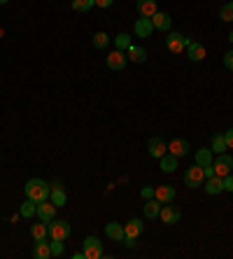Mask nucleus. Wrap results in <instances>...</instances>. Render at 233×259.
Here are the masks:
<instances>
[{
	"label": "nucleus",
	"instance_id": "obj_21",
	"mask_svg": "<svg viewBox=\"0 0 233 259\" xmlns=\"http://www.w3.org/2000/svg\"><path fill=\"white\" fill-rule=\"evenodd\" d=\"M161 205H163V203H159L156 199H147V203L142 205V213H145V217H147V219H154V217H159Z\"/></svg>",
	"mask_w": 233,
	"mask_h": 259
},
{
	"label": "nucleus",
	"instance_id": "obj_38",
	"mask_svg": "<svg viewBox=\"0 0 233 259\" xmlns=\"http://www.w3.org/2000/svg\"><path fill=\"white\" fill-rule=\"evenodd\" d=\"M96 7H100V10H107V7H112V2L115 0H94Z\"/></svg>",
	"mask_w": 233,
	"mask_h": 259
},
{
	"label": "nucleus",
	"instance_id": "obj_22",
	"mask_svg": "<svg viewBox=\"0 0 233 259\" xmlns=\"http://www.w3.org/2000/svg\"><path fill=\"white\" fill-rule=\"evenodd\" d=\"M205 192L210 196H217L224 192V182L222 178H217V175H212V178H208V182H205Z\"/></svg>",
	"mask_w": 233,
	"mask_h": 259
},
{
	"label": "nucleus",
	"instance_id": "obj_18",
	"mask_svg": "<svg viewBox=\"0 0 233 259\" xmlns=\"http://www.w3.org/2000/svg\"><path fill=\"white\" fill-rule=\"evenodd\" d=\"M49 201H52L56 208H61V205H65V201H68V196H65L63 192V184L61 182H54L52 184V194H49Z\"/></svg>",
	"mask_w": 233,
	"mask_h": 259
},
{
	"label": "nucleus",
	"instance_id": "obj_9",
	"mask_svg": "<svg viewBox=\"0 0 233 259\" xmlns=\"http://www.w3.org/2000/svg\"><path fill=\"white\" fill-rule=\"evenodd\" d=\"M175 187L173 184H159V187H154V199L159 201V203H173L175 201Z\"/></svg>",
	"mask_w": 233,
	"mask_h": 259
},
{
	"label": "nucleus",
	"instance_id": "obj_39",
	"mask_svg": "<svg viewBox=\"0 0 233 259\" xmlns=\"http://www.w3.org/2000/svg\"><path fill=\"white\" fill-rule=\"evenodd\" d=\"M203 173H205V178H212V175H214V168H212V166H205Z\"/></svg>",
	"mask_w": 233,
	"mask_h": 259
},
{
	"label": "nucleus",
	"instance_id": "obj_23",
	"mask_svg": "<svg viewBox=\"0 0 233 259\" xmlns=\"http://www.w3.org/2000/svg\"><path fill=\"white\" fill-rule=\"evenodd\" d=\"M126 52H128V59H131L133 63H145V61H147V49H142V47L131 44Z\"/></svg>",
	"mask_w": 233,
	"mask_h": 259
},
{
	"label": "nucleus",
	"instance_id": "obj_32",
	"mask_svg": "<svg viewBox=\"0 0 233 259\" xmlns=\"http://www.w3.org/2000/svg\"><path fill=\"white\" fill-rule=\"evenodd\" d=\"M110 44V35L107 33H96L94 35V47L96 49H103V47H107Z\"/></svg>",
	"mask_w": 233,
	"mask_h": 259
},
{
	"label": "nucleus",
	"instance_id": "obj_11",
	"mask_svg": "<svg viewBox=\"0 0 233 259\" xmlns=\"http://www.w3.org/2000/svg\"><path fill=\"white\" fill-rule=\"evenodd\" d=\"M166 152H168V145H166V140H163L161 136H154V138L149 140V157H152V159H161Z\"/></svg>",
	"mask_w": 233,
	"mask_h": 259
},
{
	"label": "nucleus",
	"instance_id": "obj_30",
	"mask_svg": "<svg viewBox=\"0 0 233 259\" xmlns=\"http://www.w3.org/2000/svg\"><path fill=\"white\" fill-rule=\"evenodd\" d=\"M91 7H96L94 0H73V10L75 12H89Z\"/></svg>",
	"mask_w": 233,
	"mask_h": 259
},
{
	"label": "nucleus",
	"instance_id": "obj_37",
	"mask_svg": "<svg viewBox=\"0 0 233 259\" xmlns=\"http://www.w3.org/2000/svg\"><path fill=\"white\" fill-rule=\"evenodd\" d=\"M224 140H226V147L233 150V129H229L226 133H224Z\"/></svg>",
	"mask_w": 233,
	"mask_h": 259
},
{
	"label": "nucleus",
	"instance_id": "obj_26",
	"mask_svg": "<svg viewBox=\"0 0 233 259\" xmlns=\"http://www.w3.org/2000/svg\"><path fill=\"white\" fill-rule=\"evenodd\" d=\"M212 154H224V152L229 150V147H226V140H224V133H214V136H212Z\"/></svg>",
	"mask_w": 233,
	"mask_h": 259
},
{
	"label": "nucleus",
	"instance_id": "obj_41",
	"mask_svg": "<svg viewBox=\"0 0 233 259\" xmlns=\"http://www.w3.org/2000/svg\"><path fill=\"white\" fill-rule=\"evenodd\" d=\"M7 2H10V0H0V5H7Z\"/></svg>",
	"mask_w": 233,
	"mask_h": 259
},
{
	"label": "nucleus",
	"instance_id": "obj_1",
	"mask_svg": "<svg viewBox=\"0 0 233 259\" xmlns=\"http://www.w3.org/2000/svg\"><path fill=\"white\" fill-rule=\"evenodd\" d=\"M23 192H26V199H31V201H35V203H42V201H49L52 187L44 182V180H40V178H33V180L26 182Z\"/></svg>",
	"mask_w": 233,
	"mask_h": 259
},
{
	"label": "nucleus",
	"instance_id": "obj_35",
	"mask_svg": "<svg viewBox=\"0 0 233 259\" xmlns=\"http://www.w3.org/2000/svg\"><path fill=\"white\" fill-rule=\"evenodd\" d=\"M140 196H142L145 201H147V199H154V187H142V189H140Z\"/></svg>",
	"mask_w": 233,
	"mask_h": 259
},
{
	"label": "nucleus",
	"instance_id": "obj_4",
	"mask_svg": "<svg viewBox=\"0 0 233 259\" xmlns=\"http://www.w3.org/2000/svg\"><path fill=\"white\" fill-rule=\"evenodd\" d=\"M82 252H84V259H100L103 257V245L96 236H86L84 243H82Z\"/></svg>",
	"mask_w": 233,
	"mask_h": 259
},
{
	"label": "nucleus",
	"instance_id": "obj_2",
	"mask_svg": "<svg viewBox=\"0 0 233 259\" xmlns=\"http://www.w3.org/2000/svg\"><path fill=\"white\" fill-rule=\"evenodd\" d=\"M47 229H49V238L52 240H65L70 236V224L65 219H56L54 217L52 222H47Z\"/></svg>",
	"mask_w": 233,
	"mask_h": 259
},
{
	"label": "nucleus",
	"instance_id": "obj_27",
	"mask_svg": "<svg viewBox=\"0 0 233 259\" xmlns=\"http://www.w3.org/2000/svg\"><path fill=\"white\" fill-rule=\"evenodd\" d=\"M31 236H33V240H44V238L49 236V229H47V224H44L42 219H40V224H33L31 227Z\"/></svg>",
	"mask_w": 233,
	"mask_h": 259
},
{
	"label": "nucleus",
	"instance_id": "obj_40",
	"mask_svg": "<svg viewBox=\"0 0 233 259\" xmlns=\"http://www.w3.org/2000/svg\"><path fill=\"white\" fill-rule=\"evenodd\" d=\"M73 259H84V252H82V250H79V252H75Z\"/></svg>",
	"mask_w": 233,
	"mask_h": 259
},
{
	"label": "nucleus",
	"instance_id": "obj_3",
	"mask_svg": "<svg viewBox=\"0 0 233 259\" xmlns=\"http://www.w3.org/2000/svg\"><path fill=\"white\" fill-rule=\"evenodd\" d=\"M205 182V173H203V166H189L187 168V173H184V184L187 187H191V189H198L201 184Z\"/></svg>",
	"mask_w": 233,
	"mask_h": 259
},
{
	"label": "nucleus",
	"instance_id": "obj_20",
	"mask_svg": "<svg viewBox=\"0 0 233 259\" xmlns=\"http://www.w3.org/2000/svg\"><path fill=\"white\" fill-rule=\"evenodd\" d=\"M33 257H35V259H49V257H52V248H49L47 238H44V240H35V250H33Z\"/></svg>",
	"mask_w": 233,
	"mask_h": 259
},
{
	"label": "nucleus",
	"instance_id": "obj_36",
	"mask_svg": "<svg viewBox=\"0 0 233 259\" xmlns=\"http://www.w3.org/2000/svg\"><path fill=\"white\" fill-rule=\"evenodd\" d=\"M224 65H226L229 70H233V49H231V52H226V54H224Z\"/></svg>",
	"mask_w": 233,
	"mask_h": 259
},
{
	"label": "nucleus",
	"instance_id": "obj_33",
	"mask_svg": "<svg viewBox=\"0 0 233 259\" xmlns=\"http://www.w3.org/2000/svg\"><path fill=\"white\" fill-rule=\"evenodd\" d=\"M49 248H52V257H61L63 255V240H52Z\"/></svg>",
	"mask_w": 233,
	"mask_h": 259
},
{
	"label": "nucleus",
	"instance_id": "obj_25",
	"mask_svg": "<svg viewBox=\"0 0 233 259\" xmlns=\"http://www.w3.org/2000/svg\"><path fill=\"white\" fill-rule=\"evenodd\" d=\"M212 161H214V159H212V150H210V147H201V150H196V163H198V166L205 168V166H212Z\"/></svg>",
	"mask_w": 233,
	"mask_h": 259
},
{
	"label": "nucleus",
	"instance_id": "obj_15",
	"mask_svg": "<svg viewBox=\"0 0 233 259\" xmlns=\"http://www.w3.org/2000/svg\"><path fill=\"white\" fill-rule=\"evenodd\" d=\"M187 56H189L191 63H201L205 59V47L201 42H189L187 44Z\"/></svg>",
	"mask_w": 233,
	"mask_h": 259
},
{
	"label": "nucleus",
	"instance_id": "obj_10",
	"mask_svg": "<svg viewBox=\"0 0 233 259\" xmlns=\"http://www.w3.org/2000/svg\"><path fill=\"white\" fill-rule=\"evenodd\" d=\"M189 150H191L189 142L184 140V138H173V140L168 142V152L173 154V157H177V159H180V157H187Z\"/></svg>",
	"mask_w": 233,
	"mask_h": 259
},
{
	"label": "nucleus",
	"instance_id": "obj_5",
	"mask_svg": "<svg viewBox=\"0 0 233 259\" xmlns=\"http://www.w3.org/2000/svg\"><path fill=\"white\" fill-rule=\"evenodd\" d=\"M189 42H191V40H189V38H184L182 33H168V38H166V47H168L173 54H180V52H184Z\"/></svg>",
	"mask_w": 233,
	"mask_h": 259
},
{
	"label": "nucleus",
	"instance_id": "obj_19",
	"mask_svg": "<svg viewBox=\"0 0 233 259\" xmlns=\"http://www.w3.org/2000/svg\"><path fill=\"white\" fill-rule=\"evenodd\" d=\"M152 33H154V23H152V19H145V17H142V19L136 21V35H138V38H149Z\"/></svg>",
	"mask_w": 233,
	"mask_h": 259
},
{
	"label": "nucleus",
	"instance_id": "obj_7",
	"mask_svg": "<svg viewBox=\"0 0 233 259\" xmlns=\"http://www.w3.org/2000/svg\"><path fill=\"white\" fill-rule=\"evenodd\" d=\"M212 168H214V175H217V178H226L233 168V159L229 154H219V157L212 161Z\"/></svg>",
	"mask_w": 233,
	"mask_h": 259
},
{
	"label": "nucleus",
	"instance_id": "obj_6",
	"mask_svg": "<svg viewBox=\"0 0 233 259\" xmlns=\"http://www.w3.org/2000/svg\"><path fill=\"white\" fill-rule=\"evenodd\" d=\"M180 208L177 205H173V203H163L161 205V213H159V219L163 222V224H177L180 222Z\"/></svg>",
	"mask_w": 233,
	"mask_h": 259
},
{
	"label": "nucleus",
	"instance_id": "obj_16",
	"mask_svg": "<svg viewBox=\"0 0 233 259\" xmlns=\"http://www.w3.org/2000/svg\"><path fill=\"white\" fill-rule=\"evenodd\" d=\"M142 229H145V224H142V219H128L126 224H124V234H126V238H131V240H136V238L142 234Z\"/></svg>",
	"mask_w": 233,
	"mask_h": 259
},
{
	"label": "nucleus",
	"instance_id": "obj_8",
	"mask_svg": "<svg viewBox=\"0 0 233 259\" xmlns=\"http://www.w3.org/2000/svg\"><path fill=\"white\" fill-rule=\"evenodd\" d=\"M105 61H107V68H110V70H124V68H126L128 56H126V52L115 49V52H110V54H107Z\"/></svg>",
	"mask_w": 233,
	"mask_h": 259
},
{
	"label": "nucleus",
	"instance_id": "obj_12",
	"mask_svg": "<svg viewBox=\"0 0 233 259\" xmlns=\"http://www.w3.org/2000/svg\"><path fill=\"white\" fill-rule=\"evenodd\" d=\"M35 215L47 224V222H52L54 217H56V205H54L52 201H42V203H38V213H35Z\"/></svg>",
	"mask_w": 233,
	"mask_h": 259
},
{
	"label": "nucleus",
	"instance_id": "obj_29",
	"mask_svg": "<svg viewBox=\"0 0 233 259\" xmlns=\"http://www.w3.org/2000/svg\"><path fill=\"white\" fill-rule=\"evenodd\" d=\"M35 213H38V203H35V201H31V199H26V201H23V205H21V217H26V219H28V217H33Z\"/></svg>",
	"mask_w": 233,
	"mask_h": 259
},
{
	"label": "nucleus",
	"instance_id": "obj_17",
	"mask_svg": "<svg viewBox=\"0 0 233 259\" xmlns=\"http://www.w3.org/2000/svg\"><path fill=\"white\" fill-rule=\"evenodd\" d=\"M105 234L110 240H116V243H121L124 238H126V234H124V224H119V222H110V224H105Z\"/></svg>",
	"mask_w": 233,
	"mask_h": 259
},
{
	"label": "nucleus",
	"instance_id": "obj_42",
	"mask_svg": "<svg viewBox=\"0 0 233 259\" xmlns=\"http://www.w3.org/2000/svg\"><path fill=\"white\" fill-rule=\"evenodd\" d=\"M229 40H231V42H233V33H231V35H229Z\"/></svg>",
	"mask_w": 233,
	"mask_h": 259
},
{
	"label": "nucleus",
	"instance_id": "obj_34",
	"mask_svg": "<svg viewBox=\"0 0 233 259\" xmlns=\"http://www.w3.org/2000/svg\"><path fill=\"white\" fill-rule=\"evenodd\" d=\"M222 182H224V192H233V175L229 173L226 178H222Z\"/></svg>",
	"mask_w": 233,
	"mask_h": 259
},
{
	"label": "nucleus",
	"instance_id": "obj_14",
	"mask_svg": "<svg viewBox=\"0 0 233 259\" xmlns=\"http://www.w3.org/2000/svg\"><path fill=\"white\" fill-rule=\"evenodd\" d=\"M152 23H154V31H161V33H168L170 26H173V19H170L166 12H156L152 17Z\"/></svg>",
	"mask_w": 233,
	"mask_h": 259
},
{
	"label": "nucleus",
	"instance_id": "obj_13",
	"mask_svg": "<svg viewBox=\"0 0 233 259\" xmlns=\"http://www.w3.org/2000/svg\"><path fill=\"white\" fill-rule=\"evenodd\" d=\"M136 7H138V14H140V17H145V19H152V17L159 12L156 0H138V2H136Z\"/></svg>",
	"mask_w": 233,
	"mask_h": 259
},
{
	"label": "nucleus",
	"instance_id": "obj_24",
	"mask_svg": "<svg viewBox=\"0 0 233 259\" xmlns=\"http://www.w3.org/2000/svg\"><path fill=\"white\" fill-rule=\"evenodd\" d=\"M159 163H161V171L163 173H175V168H177V157H173L170 152H166L159 159Z\"/></svg>",
	"mask_w": 233,
	"mask_h": 259
},
{
	"label": "nucleus",
	"instance_id": "obj_31",
	"mask_svg": "<svg viewBox=\"0 0 233 259\" xmlns=\"http://www.w3.org/2000/svg\"><path fill=\"white\" fill-rule=\"evenodd\" d=\"M219 19L222 21H233V2H226V5H222V10H219Z\"/></svg>",
	"mask_w": 233,
	"mask_h": 259
},
{
	"label": "nucleus",
	"instance_id": "obj_28",
	"mask_svg": "<svg viewBox=\"0 0 233 259\" xmlns=\"http://www.w3.org/2000/svg\"><path fill=\"white\" fill-rule=\"evenodd\" d=\"M131 44L133 42H131V35H128V33H119V35L115 38V47L116 49H121V52H126Z\"/></svg>",
	"mask_w": 233,
	"mask_h": 259
}]
</instances>
